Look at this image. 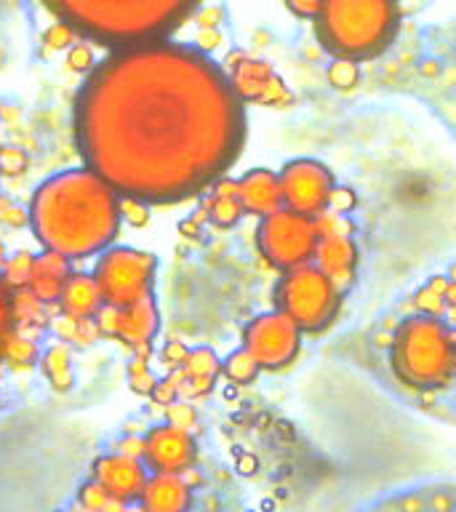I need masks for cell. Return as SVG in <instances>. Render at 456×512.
<instances>
[{"label": "cell", "mask_w": 456, "mask_h": 512, "mask_svg": "<svg viewBox=\"0 0 456 512\" xmlns=\"http://www.w3.org/2000/svg\"><path fill=\"white\" fill-rule=\"evenodd\" d=\"M352 206H355V195H352L350 190H331L328 208H331L334 214H347Z\"/></svg>", "instance_id": "39"}, {"label": "cell", "mask_w": 456, "mask_h": 512, "mask_svg": "<svg viewBox=\"0 0 456 512\" xmlns=\"http://www.w3.org/2000/svg\"><path fill=\"white\" fill-rule=\"evenodd\" d=\"M166 422L174 424V427H182V430H195L198 427V411L187 398L174 400L171 406H166Z\"/></svg>", "instance_id": "33"}, {"label": "cell", "mask_w": 456, "mask_h": 512, "mask_svg": "<svg viewBox=\"0 0 456 512\" xmlns=\"http://www.w3.org/2000/svg\"><path fill=\"white\" fill-rule=\"evenodd\" d=\"M0 224H6L11 230L30 227V211L14 203L11 198H6V195H0Z\"/></svg>", "instance_id": "35"}, {"label": "cell", "mask_w": 456, "mask_h": 512, "mask_svg": "<svg viewBox=\"0 0 456 512\" xmlns=\"http://www.w3.org/2000/svg\"><path fill=\"white\" fill-rule=\"evenodd\" d=\"M275 299L283 315H288L304 331H320L328 326L339 307V291L334 280L312 267H299L280 280Z\"/></svg>", "instance_id": "7"}, {"label": "cell", "mask_w": 456, "mask_h": 512, "mask_svg": "<svg viewBox=\"0 0 456 512\" xmlns=\"http://www.w3.org/2000/svg\"><path fill=\"white\" fill-rule=\"evenodd\" d=\"M182 398V392H179V374L176 371H168L163 379H158V384L152 387L150 392V400L155 406H171L174 400Z\"/></svg>", "instance_id": "34"}, {"label": "cell", "mask_w": 456, "mask_h": 512, "mask_svg": "<svg viewBox=\"0 0 456 512\" xmlns=\"http://www.w3.org/2000/svg\"><path fill=\"white\" fill-rule=\"evenodd\" d=\"M27 211L40 248L72 262H86L115 246L123 227V198L86 166L43 179Z\"/></svg>", "instance_id": "2"}, {"label": "cell", "mask_w": 456, "mask_h": 512, "mask_svg": "<svg viewBox=\"0 0 456 512\" xmlns=\"http://www.w3.org/2000/svg\"><path fill=\"white\" fill-rule=\"evenodd\" d=\"M446 302L456 304V283H448V288H446Z\"/></svg>", "instance_id": "46"}, {"label": "cell", "mask_w": 456, "mask_h": 512, "mask_svg": "<svg viewBox=\"0 0 456 512\" xmlns=\"http://www.w3.org/2000/svg\"><path fill=\"white\" fill-rule=\"evenodd\" d=\"M78 504L83 510H91V512H110V510H123L126 504L115 499V496L107 491V488L99 483V480L88 478L78 491Z\"/></svg>", "instance_id": "26"}, {"label": "cell", "mask_w": 456, "mask_h": 512, "mask_svg": "<svg viewBox=\"0 0 456 512\" xmlns=\"http://www.w3.org/2000/svg\"><path fill=\"white\" fill-rule=\"evenodd\" d=\"M27 168H30V155L19 147H0V179L8 176V179H16V176L27 174Z\"/></svg>", "instance_id": "32"}, {"label": "cell", "mask_w": 456, "mask_h": 512, "mask_svg": "<svg viewBox=\"0 0 456 512\" xmlns=\"http://www.w3.org/2000/svg\"><path fill=\"white\" fill-rule=\"evenodd\" d=\"M72 275V259H67L64 254H56V251H48L43 248L40 254H35V264H32V278H30V291L35 296H40L43 302L56 307L59 296H62L64 283L70 280Z\"/></svg>", "instance_id": "17"}, {"label": "cell", "mask_w": 456, "mask_h": 512, "mask_svg": "<svg viewBox=\"0 0 456 512\" xmlns=\"http://www.w3.org/2000/svg\"><path fill=\"white\" fill-rule=\"evenodd\" d=\"M238 198L243 203V211H248V214H275L280 203H283L280 179L270 174L267 168H254L243 179H238Z\"/></svg>", "instance_id": "18"}, {"label": "cell", "mask_w": 456, "mask_h": 512, "mask_svg": "<svg viewBox=\"0 0 456 512\" xmlns=\"http://www.w3.org/2000/svg\"><path fill=\"white\" fill-rule=\"evenodd\" d=\"M83 166L120 198L174 206L214 187L246 142L230 75L203 48L150 40L112 48L72 102Z\"/></svg>", "instance_id": "1"}, {"label": "cell", "mask_w": 456, "mask_h": 512, "mask_svg": "<svg viewBox=\"0 0 456 512\" xmlns=\"http://www.w3.org/2000/svg\"><path fill=\"white\" fill-rule=\"evenodd\" d=\"M48 14L107 51L171 38L203 0H38Z\"/></svg>", "instance_id": "3"}, {"label": "cell", "mask_w": 456, "mask_h": 512, "mask_svg": "<svg viewBox=\"0 0 456 512\" xmlns=\"http://www.w3.org/2000/svg\"><path fill=\"white\" fill-rule=\"evenodd\" d=\"M139 507L147 512H182L192 507V486L176 472H150Z\"/></svg>", "instance_id": "15"}, {"label": "cell", "mask_w": 456, "mask_h": 512, "mask_svg": "<svg viewBox=\"0 0 456 512\" xmlns=\"http://www.w3.org/2000/svg\"><path fill=\"white\" fill-rule=\"evenodd\" d=\"M318 22L323 46L344 59H366L390 46L398 30L395 0H326Z\"/></svg>", "instance_id": "4"}, {"label": "cell", "mask_w": 456, "mask_h": 512, "mask_svg": "<svg viewBox=\"0 0 456 512\" xmlns=\"http://www.w3.org/2000/svg\"><path fill=\"white\" fill-rule=\"evenodd\" d=\"M454 323H456V310H454Z\"/></svg>", "instance_id": "50"}, {"label": "cell", "mask_w": 456, "mask_h": 512, "mask_svg": "<svg viewBox=\"0 0 456 512\" xmlns=\"http://www.w3.org/2000/svg\"><path fill=\"white\" fill-rule=\"evenodd\" d=\"M118 451H123V454H128V456H139V459H142L144 438H134V435H128V438H123L118 443Z\"/></svg>", "instance_id": "41"}, {"label": "cell", "mask_w": 456, "mask_h": 512, "mask_svg": "<svg viewBox=\"0 0 456 512\" xmlns=\"http://www.w3.org/2000/svg\"><path fill=\"white\" fill-rule=\"evenodd\" d=\"M286 3L296 16H304V19L310 16V19H315L326 0H286Z\"/></svg>", "instance_id": "40"}, {"label": "cell", "mask_w": 456, "mask_h": 512, "mask_svg": "<svg viewBox=\"0 0 456 512\" xmlns=\"http://www.w3.org/2000/svg\"><path fill=\"white\" fill-rule=\"evenodd\" d=\"M219 32L214 30V27H203V30H200V35H198V43H200V48H203V51H208V48H216L219 46Z\"/></svg>", "instance_id": "42"}, {"label": "cell", "mask_w": 456, "mask_h": 512, "mask_svg": "<svg viewBox=\"0 0 456 512\" xmlns=\"http://www.w3.org/2000/svg\"><path fill=\"white\" fill-rule=\"evenodd\" d=\"M6 256H8V251H6V246H3V240H0V267H3V262H6Z\"/></svg>", "instance_id": "48"}, {"label": "cell", "mask_w": 456, "mask_h": 512, "mask_svg": "<svg viewBox=\"0 0 456 512\" xmlns=\"http://www.w3.org/2000/svg\"><path fill=\"white\" fill-rule=\"evenodd\" d=\"M56 307L64 315H70V318H96L99 310L104 307V299L99 286H96L94 272L72 270L70 280L64 283L62 296H59Z\"/></svg>", "instance_id": "19"}, {"label": "cell", "mask_w": 456, "mask_h": 512, "mask_svg": "<svg viewBox=\"0 0 456 512\" xmlns=\"http://www.w3.org/2000/svg\"><path fill=\"white\" fill-rule=\"evenodd\" d=\"M91 478L99 480L115 499H120L128 507V504H139V499H142L150 470L139 456L112 451V454L96 456L94 464H91Z\"/></svg>", "instance_id": "13"}, {"label": "cell", "mask_w": 456, "mask_h": 512, "mask_svg": "<svg viewBox=\"0 0 456 512\" xmlns=\"http://www.w3.org/2000/svg\"><path fill=\"white\" fill-rule=\"evenodd\" d=\"M219 16H222V14H219L216 8H214V11H206V14H200V27H216L214 19H219Z\"/></svg>", "instance_id": "45"}, {"label": "cell", "mask_w": 456, "mask_h": 512, "mask_svg": "<svg viewBox=\"0 0 456 512\" xmlns=\"http://www.w3.org/2000/svg\"><path fill=\"white\" fill-rule=\"evenodd\" d=\"M206 216L208 222H214L216 227H235L238 219L243 216V203L238 198V182L232 179H216L214 190H211V198L206 203Z\"/></svg>", "instance_id": "23"}, {"label": "cell", "mask_w": 456, "mask_h": 512, "mask_svg": "<svg viewBox=\"0 0 456 512\" xmlns=\"http://www.w3.org/2000/svg\"><path fill=\"white\" fill-rule=\"evenodd\" d=\"M16 331L14 318V288L8 286L6 278L0 275V358H3V347Z\"/></svg>", "instance_id": "31"}, {"label": "cell", "mask_w": 456, "mask_h": 512, "mask_svg": "<svg viewBox=\"0 0 456 512\" xmlns=\"http://www.w3.org/2000/svg\"><path fill=\"white\" fill-rule=\"evenodd\" d=\"M40 371L46 376L48 387L54 392H70L75 387V355L72 344L64 339H56L40 352Z\"/></svg>", "instance_id": "20"}, {"label": "cell", "mask_w": 456, "mask_h": 512, "mask_svg": "<svg viewBox=\"0 0 456 512\" xmlns=\"http://www.w3.org/2000/svg\"><path fill=\"white\" fill-rule=\"evenodd\" d=\"M142 459L150 472H176L182 475L198 459V443L190 432L174 424H158L144 435Z\"/></svg>", "instance_id": "12"}, {"label": "cell", "mask_w": 456, "mask_h": 512, "mask_svg": "<svg viewBox=\"0 0 456 512\" xmlns=\"http://www.w3.org/2000/svg\"><path fill=\"white\" fill-rule=\"evenodd\" d=\"M126 374H128V387H131V392L142 395V398H150L152 387L158 384V376H155V371H152L150 366V355L134 352V360L128 363Z\"/></svg>", "instance_id": "28"}, {"label": "cell", "mask_w": 456, "mask_h": 512, "mask_svg": "<svg viewBox=\"0 0 456 512\" xmlns=\"http://www.w3.org/2000/svg\"><path fill=\"white\" fill-rule=\"evenodd\" d=\"M176 374H179V392H182V398H206L208 392L214 390V384L219 382V376H222V360L216 358L214 350L198 347V350H190L184 366L176 368Z\"/></svg>", "instance_id": "16"}, {"label": "cell", "mask_w": 456, "mask_h": 512, "mask_svg": "<svg viewBox=\"0 0 456 512\" xmlns=\"http://www.w3.org/2000/svg\"><path fill=\"white\" fill-rule=\"evenodd\" d=\"M432 504H438V507H448L451 502H448V499H438V502H432Z\"/></svg>", "instance_id": "49"}, {"label": "cell", "mask_w": 456, "mask_h": 512, "mask_svg": "<svg viewBox=\"0 0 456 512\" xmlns=\"http://www.w3.org/2000/svg\"><path fill=\"white\" fill-rule=\"evenodd\" d=\"M398 360L411 382L438 387L451 374V339L432 318L408 320L398 336Z\"/></svg>", "instance_id": "6"}, {"label": "cell", "mask_w": 456, "mask_h": 512, "mask_svg": "<svg viewBox=\"0 0 456 512\" xmlns=\"http://www.w3.org/2000/svg\"><path fill=\"white\" fill-rule=\"evenodd\" d=\"M78 40H80V35L75 27H70L67 22H59V19H54V22L48 24L46 30H43V35H40V46H43V51H46V54H62V51H67L70 46H75Z\"/></svg>", "instance_id": "29"}, {"label": "cell", "mask_w": 456, "mask_h": 512, "mask_svg": "<svg viewBox=\"0 0 456 512\" xmlns=\"http://www.w3.org/2000/svg\"><path fill=\"white\" fill-rule=\"evenodd\" d=\"M200 219H195V216H192V219H184L182 224H179V230H182V235H187V238H198L200 235Z\"/></svg>", "instance_id": "44"}, {"label": "cell", "mask_w": 456, "mask_h": 512, "mask_svg": "<svg viewBox=\"0 0 456 512\" xmlns=\"http://www.w3.org/2000/svg\"><path fill=\"white\" fill-rule=\"evenodd\" d=\"M96 286L102 291L104 304L128 307L155 291L158 259L150 251L131 246H110L96 256L94 262Z\"/></svg>", "instance_id": "5"}, {"label": "cell", "mask_w": 456, "mask_h": 512, "mask_svg": "<svg viewBox=\"0 0 456 512\" xmlns=\"http://www.w3.org/2000/svg\"><path fill=\"white\" fill-rule=\"evenodd\" d=\"M32 264H35V254H30V251H16V254L6 256V262L0 267V275L6 278L8 286L19 291V288L30 286Z\"/></svg>", "instance_id": "27"}, {"label": "cell", "mask_w": 456, "mask_h": 512, "mask_svg": "<svg viewBox=\"0 0 456 512\" xmlns=\"http://www.w3.org/2000/svg\"><path fill=\"white\" fill-rule=\"evenodd\" d=\"M259 360L246 350V347H240L232 355L222 360V376L235 387H243V384H251L259 376Z\"/></svg>", "instance_id": "25"}, {"label": "cell", "mask_w": 456, "mask_h": 512, "mask_svg": "<svg viewBox=\"0 0 456 512\" xmlns=\"http://www.w3.org/2000/svg\"><path fill=\"white\" fill-rule=\"evenodd\" d=\"M318 224L296 211H275L264 216L259 227V248L272 264L296 267L318 248Z\"/></svg>", "instance_id": "8"}, {"label": "cell", "mask_w": 456, "mask_h": 512, "mask_svg": "<svg viewBox=\"0 0 456 512\" xmlns=\"http://www.w3.org/2000/svg\"><path fill=\"white\" fill-rule=\"evenodd\" d=\"M358 64L352 62V59H339L336 64H331V70H328V80H331V86L336 88H352L358 83Z\"/></svg>", "instance_id": "37"}, {"label": "cell", "mask_w": 456, "mask_h": 512, "mask_svg": "<svg viewBox=\"0 0 456 512\" xmlns=\"http://www.w3.org/2000/svg\"><path fill=\"white\" fill-rule=\"evenodd\" d=\"M230 83L243 102L278 104L291 99L283 83L275 78V72L267 64L251 62V59H243V56H240L238 64L230 62Z\"/></svg>", "instance_id": "14"}, {"label": "cell", "mask_w": 456, "mask_h": 512, "mask_svg": "<svg viewBox=\"0 0 456 512\" xmlns=\"http://www.w3.org/2000/svg\"><path fill=\"white\" fill-rule=\"evenodd\" d=\"M246 347L262 368H280L299 352V326L288 315H262L246 326Z\"/></svg>", "instance_id": "11"}, {"label": "cell", "mask_w": 456, "mask_h": 512, "mask_svg": "<svg viewBox=\"0 0 456 512\" xmlns=\"http://www.w3.org/2000/svg\"><path fill=\"white\" fill-rule=\"evenodd\" d=\"M320 267L328 278L334 280L336 288H344L352 283V264H355V248L344 235H326L318 243Z\"/></svg>", "instance_id": "21"}, {"label": "cell", "mask_w": 456, "mask_h": 512, "mask_svg": "<svg viewBox=\"0 0 456 512\" xmlns=\"http://www.w3.org/2000/svg\"><path fill=\"white\" fill-rule=\"evenodd\" d=\"M256 470H259V462H256V456H251V454L240 456V459H238L240 475H254Z\"/></svg>", "instance_id": "43"}, {"label": "cell", "mask_w": 456, "mask_h": 512, "mask_svg": "<svg viewBox=\"0 0 456 512\" xmlns=\"http://www.w3.org/2000/svg\"><path fill=\"white\" fill-rule=\"evenodd\" d=\"M64 64H67V70L78 72V75H88V72L94 70L96 64H99V56H96V48L91 40L80 38L75 46H70L64 51Z\"/></svg>", "instance_id": "30"}, {"label": "cell", "mask_w": 456, "mask_h": 512, "mask_svg": "<svg viewBox=\"0 0 456 512\" xmlns=\"http://www.w3.org/2000/svg\"><path fill=\"white\" fill-rule=\"evenodd\" d=\"M123 222L134 230H142L150 224V203L136 198H123Z\"/></svg>", "instance_id": "36"}, {"label": "cell", "mask_w": 456, "mask_h": 512, "mask_svg": "<svg viewBox=\"0 0 456 512\" xmlns=\"http://www.w3.org/2000/svg\"><path fill=\"white\" fill-rule=\"evenodd\" d=\"M51 310H59V307H51L40 296H35L30 288H19L14 291V318H16V331L22 334L38 336L40 331H46L51 326Z\"/></svg>", "instance_id": "22"}, {"label": "cell", "mask_w": 456, "mask_h": 512, "mask_svg": "<svg viewBox=\"0 0 456 512\" xmlns=\"http://www.w3.org/2000/svg\"><path fill=\"white\" fill-rule=\"evenodd\" d=\"M40 344L35 336L22 334V331H14L11 339L3 347V358H0V366H6L8 371H16V374H24V371H32V368L40 366Z\"/></svg>", "instance_id": "24"}, {"label": "cell", "mask_w": 456, "mask_h": 512, "mask_svg": "<svg viewBox=\"0 0 456 512\" xmlns=\"http://www.w3.org/2000/svg\"><path fill=\"white\" fill-rule=\"evenodd\" d=\"M280 190H283V203L291 211L304 216H320L328 208L334 179H331V171L315 160H296L283 168Z\"/></svg>", "instance_id": "10"}, {"label": "cell", "mask_w": 456, "mask_h": 512, "mask_svg": "<svg viewBox=\"0 0 456 512\" xmlns=\"http://www.w3.org/2000/svg\"><path fill=\"white\" fill-rule=\"evenodd\" d=\"M187 355H190V347L184 342H179V339H171V342L163 344V350L158 352L160 363H163V368L166 371H176V368L184 366V360H187Z\"/></svg>", "instance_id": "38"}, {"label": "cell", "mask_w": 456, "mask_h": 512, "mask_svg": "<svg viewBox=\"0 0 456 512\" xmlns=\"http://www.w3.org/2000/svg\"><path fill=\"white\" fill-rule=\"evenodd\" d=\"M96 320H99L104 336H110L131 352L152 355V342L160 331V310L155 296H144L139 302L120 307V310L104 304Z\"/></svg>", "instance_id": "9"}, {"label": "cell", "mask_w": 456, "mask_h": 512, "mask_svg": "<svg viewBox=\"0 0 456 512\" xmlns=\"http://www.w3.org/2000/svg\"><path fill=\"white\" fill-rule=\"evenodd\" d=\"M403 507H414V510H419V507H422V502H419V499H406V502H403Z\"/></svg>", "instance_id": "47"}]
</instances>
